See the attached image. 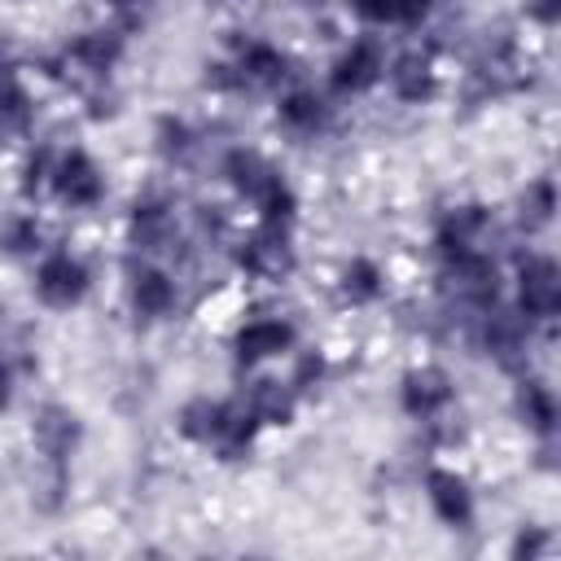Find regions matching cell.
<instances>
[{
    "instance_id": "6da1fadb",
    "label": "cell",
    "mask_w": 561,
    "mask_h": 561,
    "mask_svg": "<svg viewBox=\"0 0 561 561\" xmlns=\"http://www.w3.org/2000/svg\"><path fill=\"white\" fill-rule=\"evenodd\" d=\"M517 302H522V316H535V320L557 316V307H561V272H557L552 259L530 254L517 267Z\"/></svg>"
},
{
    "instance_id": "7a4b0ae2",
    "label": "cell",
    "mask_w": 561,
    "mask_h": 561,
    "mask_svg": "<svg viewBox=\"0 0 561 561\" xmlns=\"http://www.w3.org/2000/svg\"><path fill=\"white\" fill-rule=\"evenodd\" d=\"M35 294H39V302L66 311V307H75V302L88 294V267H83L75 254H48V259L39 263Z\"/></svg>"
},
{
    "instance_id": "3957f363",
    "label": "cell",
    "mask_w": 561,
    "mask_h": 561,
    "mask_svg": "<svg viewBox=\"0 0 561 561\" xmlns=\"http://www.w3.org/2000/svg\"><path fill=\"white\" fill-rule=\"evenodd\" d=\"M237 263H241L250 276H263V280L285 276V272L294 267V250H289L280 224H267V228H259L254 237H245L241 250H237Z\"/></svg>"
},
{
    "instance_id": "277c9868",
    "label": "cell",
    "mask_w": 561,
    "mask_h": 561,
    "mask_svg": "<svg viewBox=\"0 0 561 561\" xmlns=\"http://www.w3.org/2000/svg\"><path fill=\"white\" fill-rule=\"evenodd\" d=\"M381 75H386V53H381V44H377V39H359V44H351V48L337 57V66H333V88H337V92H368Z\"/></svg>"
},
{
    "instance_id": "5b68a950",
    "label": "cell",
    "mask_w": 561,
    "mask_h": 561,
    "mask_svg": "<svg viewBox=\"0 0 561 561\" xmlns=\"http://www.w3.org/2000/svg\"><path fill=\"white\" fill-rule=\"evenodd\" d=\"M53 184H57L61 202H70V206H92V202H101V193H105V180H101L96 162H92L83 149H70V153L57 162Z\"/></svg>"
},
{
    "instance_id": "8992f818",
    "label": "cell",
    "mask_w": 561,
    "mask_h": 561,
    "mask_svg": "<svg viewBox=\"0 0 561 561\" xmlns=\"http://www.w3.org/2000/svg\"><path fill=\"white\" fill-rule=\"evenodd\" d=\"M425 486H430V504H434V513H438L447 526H469V517H473V495H469V486H465L460 473H451V469H434V473L425 478Z\"/></svg>"
},
{
    "instance_id": "52a82bcc",
    "label": "cell",
    "mask_w": 561,
    "mask_h": 561,
    "mask_svg": "<svg viewBox=\"0 0 561 561\" xmlns=\"http://www.w3.org/2000/svg\"><path fill=\"white\" fill-rule=\"evenodd\" d=\"M451 403V381L443 368H416L403 377V408L412 416H434Z\"/></svg>"
},
{
    "instance_id": "ba28073f",
    "label": "cell",
    "mask_w": 561,
    "mask_h": 561,
    "mask_svg": "<svg viewBox=\"0 0 561 561\" xmlns=\"http://www.w3.org/2000/svg\"><path fill=\"white\" fill-rule=\"evenodd\" d=\"M75 443H79V421H75V412L48 403V408L39 412V421H35V447H39L53 465H61V460L75 451Z\"/></svg>"
},
{
    "instance_id": "9c48e42d",
    "label": "cell",
    "mask_w": 561,
    "mask_h": 561,
    "mask_svg": "<svg viewBox=\"0 0 561 561\" xmlns=\"http://www.w3.org/2000/svg\"><path fill=\"white\" fill-rule=\"evenodd\" d=\"M224 171H228V180H232V188L237 193H245L250 202H259L280 175L272 171V162L267 158H259L254 149H232L228 153V162H224Z\"/></svg>"
},
{
    "instance_id": "30bf717a",
    "label": "cell",
    "mask_w": 561,
    "mask_h": 561,
    "mask_svg": "<svg viewBox=\"0 0 561 561\" xmlns=\"http://www.w3.org/2000/svg\"><path fill=\"white\" fill-rule=\"evenodd\" d=\"M289 342H294V329H289L285 320H250V324L237 333V355H241L245 364H254V359H267V355L289 351Z\"/></svg>"
},
{
    "instance_id": "8fae6325",
    "label": "cell",
    "mask_w": 561,
    "mask_h": 561,
    "mask_svg": "<svg viewBox=\"0 0 561 561\" xmlns=\"http://www.w3.org/2000/svg\"><path fill=\"white\" fill-rule=\"evenodd\" d=\"M131 241L140 250H171L175 215L162 202H136V210H131Z\"/></svg>"
},
{
    "instance_id": "7c38bea8",
    "label": "cell",
    "mask_w": 561,
    "mask_h": 561,
    "mask_svg": "<svg viewBox=\"0 0 561 561\" xmlns=\"http://www.w3.org/2000/svg\"><path fill=\"white\" fill-rule=\"evenodd\" d=\"M131 302L140 316H167L171 302H175V285L167 272L158 267H136L131 272Z\"/></svg>"
},
{
    "instance_id": "4fadbf2b",
    "label": "cell",
    "mask_w": 561,
    "mask_h": 561,
    "mask_svg": "<svg viewBox=\"0 0 561 561\" xmlns=\"http://www.w3.org/2000/svg\"><path fill=\"white\" fill-rule=\"evenodd\" d=\"M118 53H123V39L114 31H88V35H79L70 44V61L92 70V75H105L118 61Z\"/></svg>"
},
{
    "instance_id": "5bb4252c",
    "label": "cell",
    "mask_w": 561,
    "mask_h": 561,
    "mask_svg": "<svg viewBox=\"0 0 561 561\" xmlns=\"http://www.w3.org/2000/svg\"><path fill=\"white\" fill-rule=\"evenodd\" d=\"M224 421H228V403L193 399V403H184V412H180V434L193 438V443H219Z\"/></svg>"
},
{
    "instance_id": "9a60e30c",
    "label": "cell",
    "mask_w": 561,
    "mask_h": 561,
    "mask_svg": "<svg viewBox=\"0 0 561 561\" xmlns=\"http://www.w3.org/2000/svg\"><path fill=\"white\" fill-rule=\"evenodd\" d=\"M390 83H394V92L403 101H430L434 96V70H430V61L421 53L399 57L394 70H390Z\"/></svg>"
},
{
    "instance_id": "2e32d148",
    "label": "cell",
    "mask_w": 561,
    "mask_h": 561,
    "mask_svg": "<svg viewBox=\"0 0 561 561\" xmlns=\"http://www.w3.org/2000/svg\"><path fill=\"white\" fill-rule=\"evenodd\" d=\"M237 79L241 83H280L285 79V57L272 44H245L241 61H237Z\"/></svg>"
},
{
    "instance_id": "e0dca14e",
    "label": "cell",
    "mask_w": 561,
    "mask_h": 561,
    "mask_svg": "<svg viewBox=\"0 0 561 561\" xmlns=\"http://www.w3.org/2000/svg\"><path fill=\"white\" fill-rule=\"evenodd\" d=\"M517 412H522V421H526L530 430H539V434H548V430L557 425V399H552V390H548L543 381H522V390H517Z\"/></svg>"
},
{
    "instance_id": "ac0fdd59",
    "label": "cell",
    "mask_w": 561,
    "mask_h": 561,
    "mask_svg": "<svg viewBox=\"0 0 561 561\" xmlns=\"http://www.w3.org/2000/svg\"><path fill=\"white\" fill-rule=\"evenodd\" d=\"M250 412H254L259 421L289 425V416H294V394H289L280 381H259L254 394H250Z\"/></svg>"
},
{
    "instance_id": "d6986e66",
    "label": "cell",
    "mask_w": 561,
    "mask_h": 561,
    "mask_svg": "<svg viewBox=\"0 0 561 561\" xmlns=\"http://www.w3.org/2000/svg\"><path fill=\"white\" fill-rule=\"evenodd\" d=\"M280 118H285V127H294V131H316V127L324 123V101H320L316 92H289V96L280 101Z\"/></svg>"
},
{
    "instance_id": "ffe728a7",
    "label": "cell",
    "mask_w": 561,
    "mask_h": 561,
    "mask_svg": "<svg viewBox=\"0 0 561 561\" xmlns=\"http://www.w3.org/2000/svg\"><path fill=\"white\" fill-rule=\"evenodd\" d=\"M342 294H346L351 302H373V298L381 294V272H377V263L351 259L346 272H342Z\"/></svg>"
},
{
    "instance_id": "44dd1931",
    "label": "cell",
    "mask_w": 561,
    "mask_h": 561,
    "mask_svg": "<svg viewBox=\"0 0 561 561\" xmlns=\"http://www.w3.org/2000/svg\"><path fill=\"white\" fill-rule=\"evenodd\" d=\"M482 337H486V351H491V355H500V359H513V355L522 351V342H526L522 324H517L513 316H500V311L486 320Z\"/></svg>"
},
{
    "instance_id": "7402d4cb",
    "label": "cell",
    "mask_w": 561,
    "mask_h": 561,
    "mask_svg": "<svg viewBox=\"0 0 561 561\" xmlns=\"http://www.w3.org/2000/svg\"><path fill=\"white\" fill-rule=\"evenodd\" d=\"M552 210H557L552 180H535V184L526 188V197H522V224L539 228V224H548V219H552Z\"/></svg>"
},
{
    "instance_id": "603a6c76",
    "label": "cell",
    "mask_w": 561,
    "mask_h": 561,
    "mask_svg": "<svg viewBox=\"0 0 561 561\" xmlns=\"http://www.w3.org/2000/svg\"><path fill=\"white\" fill-rule=\"evenodd\" d=\"M31 127V101L18 83L0 88V131H26Z\"/></svg>"
},
{
    "instance_id": "cb8c5ba5",
    "label": "cell",
    "mask_w": 561,
    "mask_h": 561,
    "mask_svg": "<svg viewBox=\"0 0 561 561\" xmlns=\"http://www.w3.org/2000/svg\"><path fill=\"white\" fill-rule=\"evenodd\" d=\"M193 131L184 127V123H175V118H162V127H158V149L167 153V158H188L193 153Z\"/></svg>"
},
{
    "instance_id": "d4e9b609",
    "label": "cell",
    "mask_w": 561,
    "mask_h": 561,
    "mask_svg": "<svg viewBox=\"0 0 561 561\" xmlns=\"http://www.w3.org/2000/svg\"><path fill=\"white\" fill-rule=\"evenodd\" d=\"M368 22H408V0H351Z\"/></svg>"
},
{
    "instance_id": "484cf974",
    "label": "cell",
    "mask_w": 561,
    "mask_h": 561,
    "mask_svg": "<svg viewBox=\"0 0 561 561\" xmlns=\"http://www.w3.org/2000/svg\"><path fill=\"white\" fill-rule=\"evenodd\" d=\"M4 245H9L13 254L35 250V245H39V228H35V219H13V224L4 228Z\"/></svg>"
},
{
    "instance_id": "4316f807",
    "label": "cell",
    "mask_w": 561,
    "mask_h": 561,
    "mask_svg": "<svg viewBox=\"0 0 561 561\" xmlns=\"http://www.w3.org/2000/svg\"><path fill=\"white\" fill-rule=\"evenodd\" d=\"M22 175H26V180H22V188H26V193H35V188L48 180V153L39 149V153L26 162V171H22Z\"/></svg>"
},
{
    "instance_id": "83f0119b",
    "label": "cell",
    "mask_w": 561,
    "mask_h": 561,
    "mask_svg": "<svg viewBox=\"0 0 561 561\" xmlns=\"http://www.w3.org/2000/svg\"><path fill=\"white\" fill-rule=\"evenodd\" d=\"M316 377H320V359H316V355H307V359L298 364V377H294V386H311Z\"/></svg>"
},
{
    "instance_id": "f1b7e54d",
    "label": "cell",
    "mask_w": 561,
    "mask_h": 561,
    "mask_svg": "<svg viewBox=\"0 0 561 561\" xmlns=\"http://www.w3.org/2000/svg\"><path fill=\"white\" fill-rule=\"evenodd\" d=\"M530 13H535L543 26H552V22H557V0H535V4H530Z\"/></svg>"
},
{
    "instance_id": "f546056e",
    "label": "cell",
    "mask_w": 561,
    "mask_h": 561,
    "mask_svg": "<svg viewBox=\"0 0 561 561\" xmlns=\"http://www.w3.org/2000/svg\"><path fill=\"white\" fill-rule=\"evenodd\" d=\"M543 543H548V539H543V535H522V539H517V548H513V552H526V557H530V552H539V548H543Z\"/></svg>"
},
{
    "instance_id": "4dcf8cb0",
    "label": "cell",
    "mask_w": 561,
    "mask_h": 561,
    "mask_svg": "<svg viewBox=\"0 0 561 561\" xmlns=\"http://www.w3.org/2000/svg\"><path fill=\"white\" fill-rule=\"evenodd\" d=\"M13 83V75H9V57L0 53V88H9Z\"/></svg>"
},
{
    "instance_id": "1f68e13d",
    "label": "cell",
    "mask_w": 561,
    "mask_h": 561,
    "mask_svg": "<svg viewBox=\"0 0 561 561\" xmlns=\"http://www.w3.org/2000/svg\"><path fill=\"white\" fill-rule=\"evenodd\" d=\"M4 403H9V373L0 368V408H4Z\"/></svg>"
},
{
    "instance_id": "d6a6232c",
    "label": "cell",
    "mask_w": 561,
    "mask_h": 561,
    "mask_svg": "<svg viewBox=\"0 0 561 561\" xmlns=\"http://www.w3.org/2000/svg\"><path fill=\"white\" fill-rule=\"evenodd\" d=\"M114 4H136V0H114Z\"/></svg>"
}]
</instances>
